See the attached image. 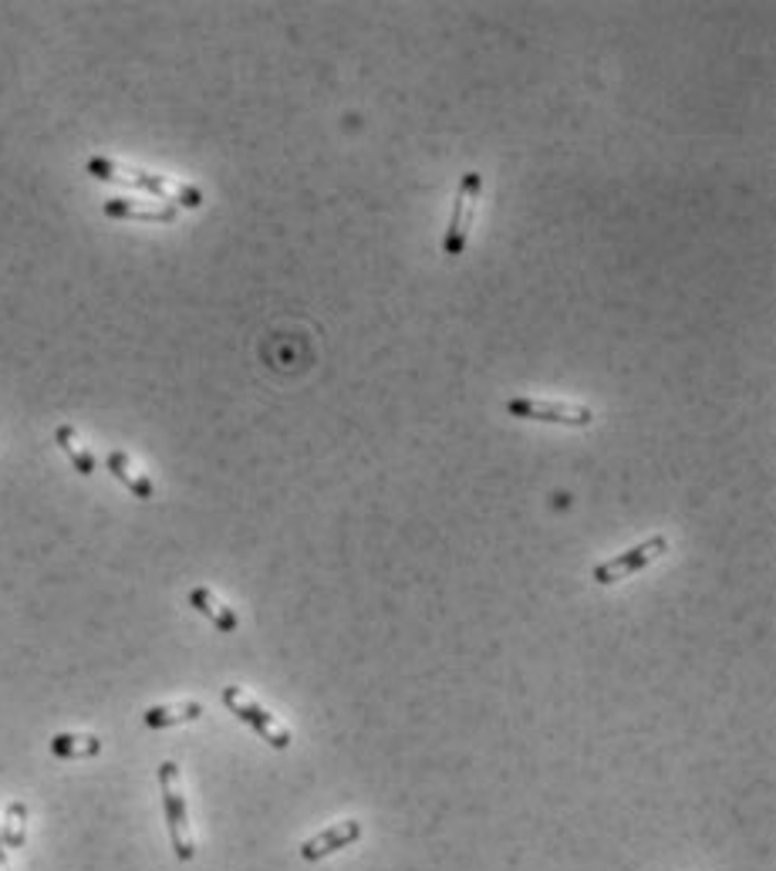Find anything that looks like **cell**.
Segmentation results:
<instances>
[{
    "label": "cell",
    "instance_id": "6da1fadb",
    "mask_svg": "<svg viewBox=\"0 0 776 871\" xmlns=\"http://www.w3.org/2000/svg\"><path fill=\"white\" fill-rule=\"evenodd\" d=\"M85 169L95 176V179H105V182H119V187H132V190L153 193L156 200H166L169 206H187V210L203 206V193L196 187H190V182H179V179H169V176L153 172V169L125 166V163H115V159H105V156L88 159Z\"/></svg>",
    "mask_w": 776,
    "mask_h": 871
},
{
    "label": "cell",
    "instance_id": "7a4b0ae2",
    "mask_svg": "<svg viewBox=\"0 0 776 871\" xmlns=\"http://www.w3.org/2000/svg\"><path fill=\"white\" fill-rule=\"evenodd\" d=\"M159 788H162V807H166V828H169L172 851L179 861H193L196 845H193V831H190L187 797H182V788H179V767L172 760H166L159 767Z\"/></svg>",
    "mask_w": 776,
    "mask_h": 871
},
{
    "label": "cell",
    "instance_id": "3957f363",
    "mask_svg": "<svg viewBox=\"0 0 776 871\" xmlns=\"http://www.w3.org/2000/svg\"><path fill=\"white\" fill-rule=\"evenodd\" d=\"M507 416H514V420H530V423L574 426V429H584V426L595 423V412H591L587 405L554 402V399H530V395H514V399H507Z\"/></svg>",
    "mask_w": 776,
    "mask_h": 871
},
{
    "label": "cell",
    "instance_id": "277c9868",
    "mask_svg": "<svg viewBox=\"0 0 776 871\" xmlns=\"http://www.w3.org/2000/svg\"><path fill=\"white\" fill-rule=\"evenodd\" d=\"M223 706L230 710L237 719H244L250 729H257L260 740H267L273 750H288L291 747V729L273 713H267L254 696H247L240 685H226V690H223Z\"/></svg>",
    "mask_w": 776,
    "mask_h": 871
},
{
    "label": "cell",
    "instance_id": "5b68a950",
    "mask_svg": "<svg viewBox=\"0 0 776 871\" xmlns=\"http://www.w3.org/2000/svg\"><path fill=\"white\" fill-rule=\"evenodd\" d=\"M480 190H483V176H480V172H466L463 182H460V193H456V203H452V216H449L446 237H442V254L460 257V254L466 250L470 226H473V220H476V200H480Z\"/></svg>",
    "mask_w": 776,
    "mask_h": 871
},
{
    "label": "cell",
    "instance_id": "8992f818",
    "mask_svg": "<svg viewBox=\"0 0 776 871\" xmlns=\"http://www.w3.org/2000/svg\"><path fill=\"white\" fill-rule=\"evenodd\" d=\"M665 551H668V537H665V534H652L649 540H642V544L628 547L625 555H618V558H611V561L598 565V568H595V574H591V578H595L598 584H615V581H625V578H631L634 571H642V568H649L652 561H659Z\"/></svg>",
    "mask_w": 776,
    "mask_h": 871
},
{
    "label": "cell",
    "instance_id": "52a82bcc",
    "mask_svg": "<svg viewBox=\"0 0 776 871\" xmlns=\"http://www.w3.org/2000/svg\"><path fill=\"white\" fill-rule=\"evenodd\" d=\"M358 838H361V820H351V817L348 820H338V824H331V828H325L322 835L307 838L301 845V858L304 861H322V858H328V855L355 845Z\"/></svg>",
    "mask_w": 776,
    "mask_h": 871
},
{
    "label": "cell",
    "instance_id": "ba28073f",
    "mask_svg": "<svg viewBox=\"0 0 776 871\" xmlns=\"http://www.w3.org/2000/svg\"><path fill=\"white\" fill-rule=\"evenodd\" d=\"M102 210L112 220H153V223H172L176 213H179L169 203H146V200H125V197L105 200Z\"/></svg>",
    "mask_w": 776,
    "mask_h": 871
},
{
    "label": "cell",
    "instance_id": "9c48e42d",
    "mask_svg": "<svg viewBox=\"0 0 776 871\" xmlns=\"http://www.w3.org/2000/svg\"><path fill=\"white\" fill-rule=\"evenodd\" d=\"M105 467H109V473H112L119 483H125V490H128L132 496H139V500H153V496H156L153 480H149L143 470H135V464L128 460V456H125L122 449H112V453L105 456Z\"/></svg>",
    "mask_w": 776,
    "mask_h": 871
},
{
    "label": "cell",
    "instance_id": "30bf717a",
    "mask_svg": "<svg viewBox=\"0 0 776 871\" xmlns=\"http://www.w3.org/2000/svg\"><path fill=\"white\" fill-rule=\"evenodd\" d=\"M190 605H193L200 615H206V618H210L220 632H226V635L240 628L237 612H234L230 605H223L210 588H193V591H190Z\"/></svg>",
    "mask_w": 776,
    "mask_h": 871
},
{
    "label": "cell",
    "instance_id": "8fae6325",
    "mask_svg": "<svg viewBox=\"0 0 776 871\" xmlns=\"http://www.w3.org/2000/svg\"><path fill=\"white\" fill-rule=\"evenodd\" d=\"M203 716L200 703H169V706H153L143 713V723L149 729H169V726H182V723H196Z\"/></svg>",
    "mask_w": 776,
    "mask_h": 871
},
{
    "label": "cell",
    "instance_id": "7c38bea8",
    "mask_svg": "<svg viewBox=\"0 0 776 871\" xmlns=\"http://www.w3.org/2000/svg\"><path fill=\"white\" fill-rule=\"evenodd\" d=\"M52 753L61 760H85V757L102 753V740L91 737V733H58L52 740Z\"/></svg>",
    "mask_w": 776,
    "mask_h": 871
},
{
    "label": "cell",
    "instance_id": "4fadbf2b",
    "mask_svg": "<svg viewBox=\"0 0 776 871\" xmlns=\"http://www.w3.org/2000/svg\"><path fill=\"white\" fill-rule=\"evenodd\" d=\"M55 443L65 449V456H68L71 467H75L81 477H91V473H95V456H91V449L81 443V436L75 433V426H58V429H55Z\"/></svg>",
    "mask_w": 776,
    "mask_h": 871
},
{
    "label": "cell",
    "instance_id": "5bb4252c",
    "mask_svg": "<svg viewBox=\"0 0 776 871\" xmlns=\"http://www.w3.org/2000/svg\"><path fill=\"white\" fill-rule=\"evenodd\" d=\"M0 841H4V848H21V845L27 841V804H21V801L8 804L4 831H0Z\"/></svg>",
    "mask_w": 776,
    "mask_h": 871
},
{
    "label": "cell",
    "instance_id": "9a60e30c",
    "mask_svg": "<svg viewBox=\"0 0 776 871\" xmlns=\"http://www.w3.org/2000/svg\"><path fill=\"white\" fill-rule=\"evenodd\" d=\"M0 871H8V848H4V841H0Z\"/></svg>",
    "mask_w": 776,
    "mask_h": 871
}]
</instances>
